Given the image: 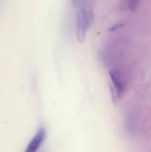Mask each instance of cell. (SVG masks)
<instances>
[{
    "label": "cell",
    "instance_id": "1",
    "mask_svg": "<svg viewBox=\"0 0 151 152\" xmlns=\"http://www.w3.org/2000/svg\"><path fill=\"white\" fill-rule=\"evenodd\" d=\"M87 4L77 8L76 15V34L79 42H83L86 33L93 21V12Z\"/></svg>",
    "mask_w": 151,
    "mask_h": 152
},
{
    "label": "cell",
    "instance_id": "2",
    "mask_svg": "<svg viewBox=\"0 0 151 152\" xmlns=\"http://www.w3.org/2000/svg\"><path fill=\"white\" fill-rule=\"evenodd\" d=\"M109 75L113 86L114 94L117 96V98L119 99L124 94L126 86L123 74L118 69H110L109 71Z\"/></svg>",
    "mask_w": 151,
    "mask_h": 152
},
{
    "label": "cell",
    "instance_id": "3",
    "mask_svg": "<svg viewBox=\"0 0 151 152\" xmlns=\"http://www.w3.org/2000/svg\"><path fill=\"white\" fill-rule=\"evenodd\" d=\"M46 136V133H45V129L44 127H41L38 129V131L36 133V134L34 135V137L32 138V140L29 142V143L28 144L27 148L25 149L24 152H36L38 151V149L41 147L42 143L44 142V139Z\"/></svg>",
    "mask_w": 151,
    "mask_h": 152
},
{
    "label": "cell",
    "instance_id": "4",
    "mask_svg": "<svg viewBox=\"0 0 151 152\" xmlns=\"http://www.w3.org/2000/svg\"><path fill=\"white\" fill-rule=\"evenodd\" d=\"M138 4H139L138 1H129V2H127V8L133 11L137 8Z\"/></svg>",
    "mask_w": 151,
    "mask_h": 152
}]
</instances>
